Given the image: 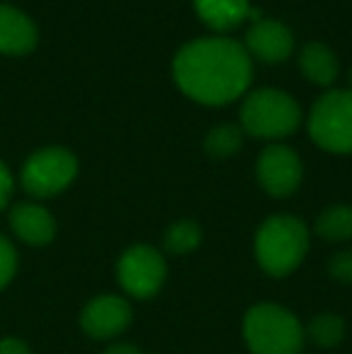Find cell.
I'll list each match as a JSON object with an SVG mask.
<instances>
[{"mask_svg":"<svg viewBox=\"0 0 352 354\" xmlns=\"http://www.w3.org/2000/svg\"><path fill=\"white\" fill-rule=\"evenodd\" d=\"M172 73L178 89L193 102L222 106L249 89L251 56L234 39H196L176 51Z\"/></svg>","mask_w":352,"mask_h":354,"instance_id":"1","label":"cell"},{"mask_svg":"<svg viewBox=\"0 0 352 354\" xmlns=\"http://www.w3.org/2000/svg\"><path fill=\"white\" fill-rule=\"evenodd\" d=\"M311 234L304 219L295 214H270L254 236V256L261 270L270 277H287L304 263Z\"/></svg>","mask_w":352,"mask_h":354,"instance_id":"2","label":"cell"},{"mask_svg":"<svg viewBox=\"0 0 352 354\" xmlns=\"http://www.w3.org/2000/svg\"><path fill=\"white\" fill-rule=\"evenodd\" d=\"M244 340L251 354H302L304 326L280 304H256L244 316Z\"/></svg>","mask_w":352,"mask_h":354,"instance_id":"3","label":"cell"},{"mask_svg":"<svg viewBox=\"0 0 352 354\" xmlns=\"http://www.w3.org/2000/svg\"><path fill=\"white\" fill-rule=\"evenodd\" d=\"M302 109L287 92L263 87L251 92L241 104V131L263 140H280L297 131Z\"/></svg>","mask_w":352,"mask_h":354,"instance_id":"4","label":"cell"},{"mask_svg":"<svg viewBox=\"0 0 352 354\" xmlns=\"http://www.w3.org/2000/svg\"><path fill=\"white\" fill-rule=\"evenodd\" d=\"M309 136L326 152L352 154V89H331L316 99Z\"/></svg>","mask_w":352,"mask_h":354,"instance_id":"5","label":"cell"},{"mask_svg":"<svg viewBox=\"0 0 352 354\" xmlns=\"http://www.w3.org/2000/svg\"><path fill=\"white\" fill-rule=\"evenodd\" d=\"M77 176V159L66 147H44L22 167V188L32 198H51L63 193Z\"/></svg>","mask_w":352,"mask_h":354,"instance_id":"6","label":"cell"},{"mask_svg":"<svg viewBox=\"0 0 352 354\" xmlns=\"http://www.w3.org/2000/svg\"><path fill=\"white\" fill-rule=\"evenodd\" d=\"M116 280L133 299H152L167 280V261L160 248L136 243L126 248L116 263Z\"/></svg>","mask_w":352,"mask_h":354,"instance_id":"7","label":"cell"},{"mask_svg":"<svg viewBox=\"0 0 352 354\" xmlns=\"http://www.w3.org/2000/svg\"><path fill=\"white\" fill-rule=\"evenodd\" d=\"M302 159L287 145H268L256 162V178L272 198H290L302 183Z\"/></svg>","mask_w":352,"mask_h":354,"instance_id":"8","label":"cell"},{"mask_svg":"<svg viewBox=\"0 0 352 354\" xmlns=\"http://www.w3.org/2000/svg\"><path fill=\"white\" fill-rule=\"evenodd\" d=\"M133 323V308L128 299L118 294H99L80 313V326L94 340H111L128 330Z\"/></svg>","mask_w":352,"mask_h":354,"instance_id":"9","label":"cell"},{"mask_svg":"<svg viewBox=\"0 0 352 354\" xmlns=\"http://www.w3.org/2000/svg\"><path fill=\"white\" fill-rule=\"evenodd\" d=\"M246 53L263 63H282L292 56L295 37L277 19H256L246 32Z\"/></svg>","mask_w":352,"mask_h":354,"instance_id":"10","label":"cell"},{"mask_svg":"<svg viewBox=\"0 0 352 354\" xmlns=\"http://www.w3.org/2000/svg\"><path fill=\"white\" fill-rule=\"evenodd\" d=\"M10 227L24 243H32V246H46L56 236V219L39 203L15 205L10 212Z\"/></svg>","mask_w":352,"mask_h":354,"instance_id":"11","label":"cell"},{"mask_svg":"<svg viewBox=\"0 0 352 354\" xmlns=\"http://www.w3.org/2000/svg\"><path fill=\"white\" fill-rule=\"evenodd\" d=\"M39 41L37 24L12 5H0V53L24 56Z\"/></svg>","mask_w":352,"mask_h":354,"instance_id":"12","label":"cell"},{"mask_svg":"<svg viewBox=\"0 0 352 354\" xmlns=\"http://www.w3.org/2000/svg\"><path fill=\"white\" fill-rule=\"evenodd\" d=\"M193 8L201 22L212 32H230L244 19H261V12L251 8L249 0H193Z\"/></svg>","mask_w":352,"mask_h":354,"instance_id":"13","label":"cell"},{"mask_svg":"<svg viewBox=\"0 0 352 354\" xmlns=\"http://www.w3.org/2000/svg\"><path fill=\"white\" fill-rule=\"evenodd\" d=\"M299 68L302 75L311 84H319V87H328L338 77V58L326 44L319 41L306 44L299 51Z\"/></svg>","mask_w":352,"mask_h":354,"instance_id":"14","label":"cell"},{"mask_svg":"<svg viewBox=\"0 0 352 354\" xmlns=\"http://www.w3.org/2000/svg\"><path fill=\"white\" fill-rule=\"evenodd\" d=\"M316 236L328 243L352 241V205H331L316 217Z\"/></svg>","mask_w":352,"mask_h":354,"instance_id":"15","label":"cell"},{"mask_svg":"<svg viewBox=\"0 0 352 354\" xmlns=\"http://www.w3.org/2000/svg\"><path fill=\"white\" fill-rule=\"evenodd\" d=\"M345 321L343 316L338 313H331V311H324L319 316H314L309 321V326L304 328V335L311 345L321 347V350H331V347H338L340 342L345 340Z\"/></svg>","mask_w":352,"mask_h":354,"instance_id":"16","label":"cell"},{"mask_svg":"<svg viewBox=\"0 0 352 354\" xmlns=\"http://www.w3.org/2000/svg\"><path fill=\"white\" fill-rule=\"evenodd\" d=\"M203 241V229L193 219H176L165 232V251L172 256H188Z\"/></svg>","mask_w":352,"mask_h":354,"instance_id":"17","label":"cell"},{"mask_svg":"<svg viewBox=\"0 0 352 354\" xmlns=\"http://www.w3.org/2000/svg\"><path fill=\"white\" fill-rule=\"evenodd\" d=\"M244 142V131L234 123H220V126L210 128L205 136V152L212 159H227L237 154Z\"/></svg>","mask_w":352,"mask_h":354,"instance_id":"18","label":"cell"},{"mask_svg":"<svg viewBox=\"0 0 352 354\" xmlns=\"http://www.w3.org/2000/svg\"><path fill=\"white\" fill-rule=\"evenodd\" d=\"M15 272H17V253L12 243L0 234V289L12 280Z\"/></svg>","mask_w":352,"mask_h":354,"instance_id":"19","label":"cell"},{"mask_svg":"<svg viewBox=\"0 0 352 354\" xmlns=\"http://www.w3.org/2000/svg\"><path fill=\"white\" fill-rule=\"evenodd\" d=\"M328 275L333 277L335 282L352 284V248H345V251L335 253V256L331 258Z\"/></svg>","mask_w":352,"mask_h":354,"instance_id":"20","label":"cell"},{"mask_svg":"<svg viewBox=\"0 0 352 354\" xmlns=\"http://www.w3.org/2000/svg\"><path fill=\"white\" fill-rule=\"evenodd\" d=\"M12 188H15V181H12V174L10 169L0 162V210L10 203V196H12Z\"/></svg>","mask_w":352,"mask_h":354,"instance_id":"21","label":"cell"},{"mask_svg":"<svg viewBox=\"0 0 352 354\" xmlns=\"http://www.w3.org/2000/svg\"><path fill=\"white\" fill-rule=\"evenodd\" d=\"M0 354H32V350L17 337H5L0 340Z\"/></svg>","mask_w":352,"mask_h":354,"instance_id":"22","label":"cell"},{"mask_svg":"<svg viewBox=\"0 0 352 354\" xmlns=\"http://www.w3.org/2000/svg\"><path fill=\"white\" fill-rule=\"evenodd\" d=\"M104 354H142L140 347L131 345V342H113V345H109Z\"/></svg>","mask_w":352,"mask_h":354,"instance_id":"23","label":"cell"},{"mask_svg":"<svg viewBox=\"0 0 352 354\" xmlns=\"http://www.w3.org/2000/svg\"><path fill=\"white\" fill-rule=\"evenodd\" d=\"M348 80H350V84H352V68H350V73H348Z\"/></svg>","mask_w":352,"mask_h":354,"instance_id":"24","label":"cell"}]
</instances>
